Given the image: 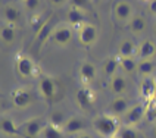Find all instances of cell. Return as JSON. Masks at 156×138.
<instances>
[{"label": "cell", "instance_id": "1", "mask_svg": "<svg viewBox=\"0 0 156 138\" xmlns=\"http://www.w3.org/2000/svg\"><path fill=\"white\" fill-rule=\"evenodd\" d=\"M119 122L113 115H99L93 121V129L102 138H112L119 132Z\"/></svg>", "mask_w": 156, "mask_h": 138}, {"label": "cell", "instance_id": "2", "mask_svg": "<svg viewBox=\"0 0 156 138\" xmlns=\"http://www.w3.org/2000/svg\"><path fill=\"white\" fill-rule=\"evenodd\" d=\"M10 100H12V104L18 107V109H25L28 106L34 103V94L31 93L30 88H25V87H19V88H15L10 94Z\"/></svg>", "mask_w": 156, "mask_h": 138}, {"label": "cell", "instance_id": "3", "mask_svg": "<svg viewBox=\"0 0 156 138\" xmlns=\"http://www.w3.org/2000/svg\"><path fill=\"white\" fill-rule=\"evenodd\" d=\"M75 100H77V104L80 106V109L88 110V109H91V106L96 102V93L88 85H83L77 91Z\"/></svg>", "mask_w": 156, "mask_h": 138}, {"label": "cell", "instance_id": "4", "mask_svg": "<svg viewBox=\"0 0 156 138\" xmlns=\"http://www.w3.org/2000/svg\"><path fill=\"white\" fill-rule=\"evenodd\" d=\"M143 119H144V104L139 103L127 110V113L122 116V123L124 126H136Z\"/></svg>", "mask_w": 156, "mask_h": 138}, {"label": "cell", "instance_id": "5", "mask_svg": "<svg viewBox=\"0 0 156 138\" xmlns=\"http://www.w3.org/2000/svg\"><path fill=\"white\" fill-rule=\"evenodd\" d=\"M47 123H44L43 118H31L24 123V134L27 138H38Z\"/></svg>", "mask_w": 156, "mask_h": 138}, {"label": "cell", "instance_id": "6", "mask_svg": "<svg viewBox=\"0 0 156 138\" xmlns=\"http://www.w3.org/2000/svg\"><path fill=\"white\" fill-rule=\"evenodd\" d=\"M38 93L47 102H50V100L55 98V95L58 93V88H56V84H55L53 78L50 77L40 78V81H38Z\"/></svg>", "mask_w": 156, "mask_h": 138}, {"label": "cell", "instance_id": "7", "mask_svg": "<svg viewBox=\"0 0 156 138\" xmlns=\"http://www.w3.org/2000/svg\"><path fill=\"white\" fill-rule=\"evenodd\" d=\"M140 95L141 98L144 100V103L155 98L156 97V78L155 77H146V78H141L140 81Z\"/></svg>", "mask_w": 156, "mask_h": 138}, {"label": "cell", "instance_id": "8", "mask_svg": "<svg viewBox=\"0 0 156 138\" xmlns=\"http://www.w3.org/2000/svg\"><path fill=\"white\" fill-rule=\"evenodd\" d=\"M97 40V28L91 24H86L78 29V41L83 46H91Z\"/></svg>", "mask_w": 156, "mask_h": 138}, {"label": "cell", "instance_id": "9", "mask_svg": "<svg viewBox=\"0 0 156 138\" xmlns=\"http://www.w3.org/2000/svg\"><path fill=\"white\" fill-rule=\"evenodd\" d=\"M16 71L22 78H33L35 75V65L28 56H19L16 59Z\"/></svg>", "mask_w": 156, "mask_h": 138}, {"label": "cell", "instance_id": "10", "mask_svg": "<svg viewBox=\"0 0 156 138\" xmlns=\"http://www.w3.org/2000/svg\"><path fill=\"white\" fill-rule=\"evenodd\" d=\"M63 132L65 134H71V135H78L83 134L86 129V121L78 118V116H71L66 119L65 125H63Z\"/></svg>", "mask_w": 156, "mask_h": 138}, {"label": "cell", "instance_id": "11", "mask_svg": "<svg viewBox=\"0 0 156 138\" xmlns=\"http://www.w3.org/2000/svg\"><path fill=\"white\" fill-rule=\"evenodd\" d=\"M52 40L58 46H68L72 40V29L69 26H59L53 31Z\"/></svg>", "mask_w": 156, "mask_h": 138}, {"label": "cell", "instance_id": "12", "mask_svg": "<svg viewBox=\"0 0 156 138\" xmlns=\"http://www.w3.org/2000/svg\"><path fill=\"white\" fill-rule=\"evenodd\" d=\"M86 15H84V12L81 10V9H77V8H71L68 12H66V21H68V24L71 26H74V28H81L83 25H86Z\"/></svg>", "mask_w": 156, "mask_h": 138}, {"label": "cell", "instance_id": "13", "mask_svg": "<svg viewBox=\"0 0 156 138\" xmlns=\"http://www.w3.org/2000/svg\"><path fill=\"white\" fill-rule=\"evenodd\" d=\"M109 88H111V93L115 94L116 97L122 95L127 88H128V82H127V78L121 75V74H116L115 77L111 78V84H109Z\"/></svg>", "mask_w": 156, "mask_h": 138}, {"label": "cell", "instance_id": "14", "mask_svg": "<svg viewBox=\"0 0 156 138\" xmlns=\"http://www.w3.org/2000/svg\"><path fill=\"white\" fill-rule=\"evenodd\" d=\"M137 54L140 60H152L156 56V44L152 40H143L139 46Z\"/></svg>", "mask_w": 156, "mask_h": 138}, {"label": "cell", "instance_id": "15", "mask_svg": "<svg viewBox=\"0 0 156 138\" xmlns=\"http://www.w3.org/2000/svg\"><path fill=\"white\" fill-rule=\"evenodd\" d=\"M78 74H80V78H81L83 84H84V85H88V84L96 78L97 69H96V66L91 63V62H83L81 66H80Z\"/></svg>", "mask_w": 156, "mask_h": 138}, {"label": "cell", "instance_id": "16", "mask_svg": "<svg viewBox=\"0 0 156 138\" xmlns=\"http://www.w3.org/2000/svg\"><path fill=\"white\" fill-rule=\"evenodd\" d=\"M130 109V104H128V100L125 98V97H115L111 104H109V110H111V115L113 116H124L127 110Z\"/></svg>", "mask_w": 156, "mask_h": 138}, {"label": "cell", "instance_id": "17", "mask_svg": "<svg viewBox=\"0 0 156 138\" xmlns=\"http://www.w3.org/2000/svg\"><path fill=\"white\" fill-rule=\"evenodd\" d=\"M139 52V47L134 44L133 40H122L118 47V57H134Z\"/></svg>", "mask_w": 156, "mask_h": 138}, {"label": "cell", "instance_id": "18", "mask_svg": "<svg viewBox=\"0 0 156 138\" xmlns=\"http://www.w3.org/2000/svg\"><path fill=\"white\" fill-rule=\"evenodd\" d=\"M113 15L118 21H127V19H131V15H133V9H131V5L127 3V2H118L115 5V9H113Z\"/></svg>", "mask_w": 156, "mask_h": 138}, {"label": "cell", "instance_id": "19", "mask_svg": "<svg viewBox=\"0 0 156 138\" xmlns=\"http://www.w3.org/2000/svg\"><path fill=\"white\" fill-rule=\"evenodd\" d=\"M0 129L8 137L19 135V128H18L16 122L13 121V119H10V118H8V116H3L2 118V121H0Z\"/></svg>", "mask_w": 156, "mask_h": 138}, {"label": "cell", "instance_id": "20", "mask_svg": "<svg viewBox=\"0 0 156 138\" xmlns=\"http://www.w3.org/2000/svg\"><path fill=\"white\" fill-rule=\"evenodd\" d=\"M128 28L133 34H141L146 31L147 28V24H146V19L140 15H136L130 19V24H128Z\"/></svg>", "mask_w": 156, "mask_h": 138}, {"label": "cell", "instance_id": "21", "mask_svg": "<svg viewBox=\"0 0 156 138\" xmlns=\"http://www.w3.org/2000/svg\"><path fill=\"white\" fill-rule=\"evenodd\" d=\"M118 66H119V59H116V57H108V59L103 62L102 69H103V74L106 77L112 78L116 75Z\"/></svg>", "mask_w": 156, "mask_h": 138}, {"label": "cell", "instance_id": "22", "mask_svg": "<svg viewBox=\"0 0 156 138\" xmlns=\"http://www.w3.org/2000/svg\"><path fill=\"white\" fill-rule=\"evenodd\" d=\"M3 18L8 22V25H13V24H16L18 21H19L21 12L15 6H6V8L3 9Z\"/></svg>", "mask_w": 156, "mask_h": 138}, {"label": "cell", "instance_id": "23", "mask_svg": "<svg viewBox=\"0 0 156 138\" xmlns=\"http://www.w3.org/2000/svg\"><path fill=\"white\" fill-rule=\"evenodd\" d=\"M0 38L5 44H12L16 38V29L13 25H3L0 31Z\"/></svg>", "mask_w": 156, "mask_h": 138}, {"label": "cell", "instance_id": "24", "mask_svg": "<svg viewBox=\"0 0 156 138\" xmlns=\"http://www.w3.org/2000/svg\"><path fill=\"white\" fill-rule=\"evenodd\" d=\"M137 72H139L143 78L153 77V72H155V62L153 60H140L139 66H137Z\"/></svg>", "mask_w": 156, "mask_h": 138}, {"label": "cell", "instance_id": "25", "mask_svg": "<svg viewBox=\"0 0 156 138\" xmlns=\"http://www.w3.org/2000/svg\"><path fill=\"white\" fill-rule=\"evenodd\" d=\"M50 31H52V22H50V21H46L44 25L35 33V41H37L38 46H41V44L50 37Z\"/></svg>", "mask_w": 156, "mask_h": 138}, {"label": "cell", "instance_id": "26", "mask_svg": "<svg viewBox=\"0 0 156 138\" xmlns=\"http://www.w3.org/2000/svg\"><path fill=\"white\" fill-rule=\"evenodd\" d=\"M144 119L150 123H156V97L144 103Z\"/></svg>", "mask_w": 156, "mask_h": 138}, {"label": "cell", "instance_id": "27", "mask_svg": "<svg viewBox=\"0 0 156 138\" xmlns=\"http://www.w3.org/2000/svg\"><path fill=\"white\" fill-rule=\"evenodd\" d=\"M119 59V66L124 72L127 74H133L137 71V66H139V62H136L134 57H118Z\"/></svg>", "mask_w": 156, "mask_h": 138}, {"label": "cell", "instance_id": "28", "mask_svg": "<svg viewBox=\"0 0 156 138\" xmlns=\"http://www.w3.org/2000/svg\"><path fill=\"white\" fill-rule=\"evenodd\" d=\"M63 134L65 132L62 128H58V126H53L50 123H47L40 138H63Z\"/></svg>", "mask_w": 156, "mask_h": 138}, {"label": "cell", "instance_id": "29", "mask_svg": "<svg viewBox=\"0 0 156 138\" xmlns=\"http://www.w3.org/2000/svg\"><path fill=\"white\" fill-rule=\"evenodd\" d=\"M68 118H65V113L62 110H53L49 116V123L53 125V126H58V128H63L65 122H66Z\"/></svg>", "mask_w": 156, "mask_h": 138}, {"label": "cell", "instance_id": "30", "mask_svg": "<svg viewBox=\"0 0 156 138\" xmlns=\"http://www.w3.org/2000/svg\"><path fill=\"white\" fill-rule=\"evenodd\" d=\"M118 137L119 138H140V134L134 126H121L119 132H118Z\"/></svg>", "mask_w": 156, "mask_h": 138}, {"label": "cell", "instance_id": "31", "mask_svg": "<svg viewBox=\"0 0 156 138\" xmlns=\"http://www.w3.org/2000/svg\"><path fill=\"white\" fill-rule=\"evenodd\" d=\"M72 8L81 9V10H91V3L90 0H69Z\"/></svg>", "mask_w": 156, "mask_h": 138}, {"label": "cell", "instance_id": "32", "mask_svg": "<svg viewBox=\"0 0 156 138\" xmlns=\"http://www.w3.org/2000/svg\"><path fill=\"white\" fill-rule=\"evenodd\" d=\"M24 5H25V8L28 9V10H38V8H40V0H24Z\"/></svg>", "mask_w": 156, "mask_h": 138}, {"label": "cell", "instance_id": "33", "mask_svg": "<svg viewBox=\"0 0 156 138\" xmlns=\"http://www.w3.org/2000/svg\"><path fill=\"white\" fill-rule=\"evenodd\" d=\"M149 10H150L152 15H156V0L149 2Z\"/></svg>", "mask_w": 156, "mask_h": 138}, {"label": "cell", "instance_id": "34", "mask_svg": "<svg viewBox=\"0 0 156 138\" xmlns=\"http://www.w3.org/2000/svg\"><path fill=\"white\" fill-rule=\"evenodd\" d=\"M75 138H93L90 134H86V132H83V134H78Z\"/></svg>", "mask_w": 156, "mask_h": 138}, {"label": "cell", "instance_id": "35", "mask_svg": "<svg viewBox=\"0 0 156 138\" xmlns=\"http://www.w3.org/2000/svg\"><path fill=\"white\" fill-rule=\"evenodd\" d=\"M66 0H50V3H53V5H62V3H65Z\"/></svg>", "mask_w": 156, "mask_h": 138}, {"label": "cell", "instance_id": "36", "mask_svg": "<svg viewBox=\"0 0 156 138\" xmlns=\"http://www.w3.org/2000/svg\"><path fill=\"white\" fill-rule=\"evenodd\" d=\"M153 132H155V135H156V123H155V128H153Z\"/></svg>", "mask_w": 156, "mask_h": 138}, {"label": "cell", "instance_id": "37", "mask_svg": "<svg viewBox=\"0 0 156 138\" xmlns=\"http://www.w3.org/2000/svg\"><path fill=\"white\" fill-rule=\"evenodd\" d=\"M112 138H119V137H118V135H115V137H112Z\"/></svg>", "mask_w": 156, "mask_h": 138}, {"label": "cell", "instance_id": "38", "mask_svg": "<svg viewBox=\"0 0 156 138\" xmlns=\"http://www.w3.org/2000/svg\"><path fill=\"white\" fill-rule=\"evenodd\" d=\"M155 31H156V24H155Z\"/></svg>", "mask_w": 156, "mask_h": 138}, {"label": "cell", "instance_id": "39", "mask_svg": "<svg viewBox=\"0 0 156 138\" xmlns=\"http://www.w3.org/2000/svg\"><path fill=\"white\" fill-rule=\"evenodd\" d=\"M150 2H152V0H150Z\"/></svg>", "mask_w": 156, "mask_h": 138}]
</instances>
